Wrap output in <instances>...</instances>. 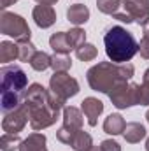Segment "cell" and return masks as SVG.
<instances>
[{
  "instance_id": "cell-1",
  "label": "cell",
  "mask_w": 149,
  "mask_h": 151,
  "mask_svg": "<svg viewBox=\"0 0 149 151\" xmlns=\"http://www.w3.org/2000/svg\"><path fill=\"white\" fill-rule=\"evenodd\" d=\"M63 104V99L54 95L51 90H46L39 83H34L25 91V106L28 109L30 127L34 130H44L54 125L60 118Z\"/></svg>"
},
{
  "instance_id": "cell-2",
  "label": "cell",
  "mask_w": 149,
  "mask_h": 151,
  "mask_svg": "<svg viewBox=\"0 0 149 151\" xmlns=\"http://www.w3.org/2000/svg\"><path fill=\"white\" fill-rule=\"evenodd\" d=\"M133 65L132 63H114V62H98L88 72L86 79L91 90L100 93H111L112 88L121 81H130L133 77Z\"/></svg>"
},
{
  "instance_id": "cell-3",
  "label": "cell",
  "mask_w": 149,
  "mask_h": 151,
  "mask_svg": "<svg viewBox=\"0 0 149 151\" xmlns=\"http://www.w3.org/2000/svg\"><path fill=\"white\" fill-rule=\"evenodd\" d=\"M104 44H105V53L109 60L114 63H128L139 51V44L133 34L119 25L111 27L105 32Z\"/></svg>"
},
{
  "instance_id": "cell-4",
  "label": "cell",
  "mask_w": 149,
  "mask_h": 151,
  "mask_svg": "<svg viewBox=\"0 0 149 151\" xmlns=\"http://www.w3.org/2000/svg\"><path fill=\"white\" fill-rule=\"evenodd\" d=\"M0 32L4 35H9L14 40H18V44L27 42L32 37L30 27L25 21V18L19 14H14V12H7V11H4L0 14Z\"/></svg>"
},
{
  "instance_id": "cell-5",
  "label": "cell",
  "mask_w": 149,
  "mask_h": 151,
  "mask_svg": "<svg viewBox=\"0 0 149 151\" xmlns=\"http://www.w3.org/2000/svg\"><path fill=\"white\" fill-rule=\"evenodd\" d=\"M81 128H82V113L74 106L63 107V125L56 132V139L63 144H70L74 135Z\"/></svg>"
},
{
  "instance_id": "cell-6",
  "label": "cell",
  "mask_w": 149,
  "mask_h": 151,
  "mask_svg": "<svg viewBox=\"0 0 149 151\" xmlns=\"http://www.w3.org/2000/svg\"><path fill=\"white\" fill-rule=\"evenodd\" d=\"M109 99H111L112 106H116L117 109H126V107L137 106L139 104V84L121 81L112 88V91L109 93Z\"/></svg>"
},
{
  "instance_id": "cell-7",
  "label": "cell",
  "mask_w": 149,
  "mask_h": 151,
  "mask_svg": "<svg viewBox=\"0 0 149 151\" xmlns=\"http://www.w3.org/2000/svg\"><path fill=\"white\" fill-rule=\"evenodd\" d=\"M49 90L60 99L67 100L79 93V83L67 72H54L49 79Z\"/></svg>"
},
{
  "instance_id": "cell-8",
  "label": "cell",
  "mask_w": 149,
  "mask_h": 151,
  "mask_svg": "<svg viewBox=\"0 0 149 151\" xmlns=\"http://www.w3.org/2000/svg\"><path fill=\"white\" fill-rule=\"evenodd\" d=\"M0 76H2V91H18V93L27 91L28 79L19 67H16V65L2 67Z\"/></svg>"
},
{
  "instance_id": "cell-9",
  "label": "cell",
  "mask_w": 149,
  "mask_h": 151,
  "mask_svg": "<svg viewBox=\"0 0 149 151\" xmlns=\"http://www.w3.org/2000/svg\"><path fill=\"white\" fill-rule=\"evenodd\" d=\"M28 119H30L28 118V109L23 102V106H19L18 109H14V111H11V113H7L4 116L2 130L5 134H19L25 128V125L28 123Z\"/></svg>"
},
{
  "instance_id": "cell-10",
  "label": "cell",
  "mask_w": 149,
  "mask_h": 151,
  "mask_svg": "<svg viewBox=\"0 0 149 151\" xmlns=\"http://www.w3.org/2000/svg\"><path fill=\"white\" fill-rule=\"evenodd\" d=\"M123 7L139 25L144 27L149 23V0H125Z\"/></svg>"
},
{
  "instance_id": "cell-11",
  "label": "cell",
  "mask_w": 149,
  "mask_h": 151,
  "mask_svg": "<svg viewBox=\"0 0 149 151\" xmlns=\"http://www.w3.org/2000/svg\"><path fill=\"white\" fill-rule=\"evenodd\" d=\"M81 111L84 113V116L88 118V123L90 127H95L97 121H98V116L104 111V104L95 99V97H86L82 102H81Z\"/></svg>"
},
{
  "instance_id": "cell-12",
  "label": "cell",
  "mask_w": 149,
  "mask_h": 151,
  "mask_svg": "<svg viewBox=\"0 0 149 151\" xmlns=\"http://www.w3.org/2000/svg\"><path fill=\"white\" fill-rule=\"evenodd\" d=\"M34 19H35V25L40 27V28H49L51 25H54L56 21V12L51 5L47 4H40V5H35L34 12H32Z\"/></svg>"
},
{
  "instance_id": "cell-13",
  "label": "cell",
  "mask_w": 149,
  "mask_h": 151,
  "mask_svg": "<svg viewBox=\"0 0 149 151\" xmlns=\"http://www.w3.org/2000/svg\"><path fill=\"white\" fill-rule=\"evenodd\" d=\"M25 102V93H18V91H2V99H0V109L2 113L7 114L14 109H18L19 106H23Z\"/></svg>"
},
{
  "instance_id": "cell-14",
  "label": "cell",
  "mask_w": 149,
  "mask_h": 151,
  "mask_svg": "<svg viewBox=\"0 0 149 151\" xmlns=\"http://www.w3.org/2000/svg\"><path fill=\"white\" fill-rule=\"evenodd\" d=\"M67 19L72 25L79 27V25H82L90 19V9L84 4H74L67 9Z\"/></svg>"
},
{
  "instance_id": "cell-15",
  "label": "cell",
  "mask_w": 149,
  "mask_h": 151,
  "mask_svg": "<svg viewBox=\"0 0 149 151\" xmlns=\"http://www.w3.org/2000/svg\"><path fill=\"white\" fill-rule=\"evenodd\" d=\"M123 137H125L126 142L137 144V142H140V141L146 137V128H144V125H140V123H137V121L126 123V127H125V130H123Z\"/></svg>"
},
{
  "instance_id": "cell-16",
  "label": "cell",
  "mask_w": 149,
  "mask_h": 151,
  "mask_svg": "<svg viewBox=\"0 0 149 151\" xmlns=\"http://www.w3.org/2000/svg\"><path fill=\"white\" fill-rule=\"evenodd\" d=\"M19 151H47L44 134H30L19 146Z\"/></svg>"
},
{
  "instance_id": "cell-17",
  "label": "cell",
  "mask_w": 149,
  "mask_h": 151,
  "mask_svg": "<svg viewBox=\"0 0 149 151\" xmlns=\"http://www.w3.org/2000/svg\"><path fill=\"white\" fill-rule=\"evenodd\" d=\"M49 46L53 47L54 53H62V55H69L72 51V46L69 42L67 32H56L49 37Z\"/></svg>"
},
{
  "instance_id": "cell-18",
  "label": "cell",
  "mask_w": 149,
  "mask_h": 151,
  "mask_svg": "<svg viewBox=\"0 0 149 151\" xmlns=\"http://www.w3.org/2000/svg\"><path fill=\"white\" fill-rule=\"evenodd\" d=\"M125 127H126V123H125V119H123L121 114H109L105 118V121H104V132L109 134V135H119V134H123Z\"/></svg>"
},
{
  "instance_id": "cell-19",
  "label": "cell",
  "mask_w": 149,
  "mask_h": 151,
  "mask_svg": "<svg viewBox=\"0 0 149 151\" xmlns=\"http://www.w3.org/2000/svg\"><path fill=\"white\" fill-rule=\"evenodd\" d=\"M16 58H19V46L11 42V40L0 42V62L9 63V62H12Z\"/></svg>"
},
{
  "instance_id": "cell-20",
  "label": "cell",
  "mask_w": 149,
  "mask_h": 151,
  "mask_svg": "<svg viewBox=\"0 0 149 151\" xmlns=\"http://www.w3.org/2000/svg\"><path fill=\"white\" fill-rule=\"evenodd\" d=\"M70 146H72L74 151H90L91 148H93V139H91V135H90L88 132L79 130V132L74 135Z\"/></svg>"
},
{
  "instance_id": "cell-21",
  "label": "cell",
  "mask_w": 149,
  "mask_h": 151,
  "mask_svg": "<svg viewBox=\"0 0 149 151\" xmlns=\"http://www.w3.org/2000/svg\"><path fill=\"white\" fill-rule=\"evenodd\" d=\"M51 67L54 72H67L72 67V60L69 55H62V53H54L51 56Z\"/></svg>"
},
{
  "instance_id": "cell-22",
  "label": "cell",
  "mask_w": 149,
  "mask_h": 151,
  "mask_svg": "<svg viewBox=\"0 0 149 151\" xmlns=\"http://www.w3.org/2000/svg\"><path fill=\"white\" fill-rule=\"evenodd\" d=\"M30 65H32L34 70H37V72H44L46 69L51 67V56H49L47 53H44V51H37L35 56L32 58Z\"/></svg>"
},
{
  "instance_id": "cell-23",
  "label": "cell",
  "mask_w": 149,
  "mask_h": 151,
  "mask_svg": "<svg viewBox=\"0 0 149 151\" xmlns=\"http://www.w3.org/2000/svg\"><path fill=\"white\" fill-rule=\"evenodd\" d=\"M21 139L18 137V134H4L0 139V150L2 151H14L19 150L21 146Z\"/></svg>"
},
{
  "instance_id": "cell-24",
  "label": "cell",
  "mask_w": 149,
  "mask_h": 151,
  "mask_svg": "<svg viewBox=\"0 0 149 151\" xmlns=\"http://www.w3.org/2000/svg\"><path fill=\"white\" fill-rule=\"evenodd\" d=\"M97 47L93 46V44H90V42H84V44H81L77 49H75V56L81 60V62H90V60H93V58H97Z\"/></svg>"
},
{
  "instance_id": "cell-25",
  "label": "cell",
  "mask_w": 149,
  "mask_h": 151,
  "mask_svg": "<svg viewBox=\"0 0 149 151\" xmlns=\"http://www.w3.org/2000/svg\"><path fill=\"white\" fill-rule=\"evenodd\" d=\"M121 5H123L121 0H97L98 11L104 12V14H111V16H114L116 12H119Z\"/></svg>"
},
{
  "instance_id": "cell-26",
  "label": "cell",
  "mask_w": 149,
  "mask_h": 151,
  "mask_svg": "<svg viewBox=\"0 0 149 151\" xmlns=\"http://www.w3.org/2000/svg\"><path fill=\"white\" fill-rule=\"evenodd\" d=\"M67 37H69V42H70L72 49H77L81 44L86 42V32H84L82 28L75 27V28H70V30L67 32Z\"/></svg>"
},
{
  "instance_id": "cell-27",
  "label": "cell",
  "mask_w": 149,
  "mask_h": 151,
  "mask_svg": "<svg viewBox=\"0 0 149 151\" xmlns=\"http://www.w3.org/2000/svg\"><path fill=\"white\" fill-rule=\"evenodd\" d=\"M19 46V58L18 60H21V62H32V58L35 56V53H37V49H35V46L30 42V40H27V42H19L18 44Z\"/></svg>"
},
{
  "instance_id": "cell-28",
  "label": "cell",
  "mask_w": 149,
  "mask_h": 151,
  "mask_svg": "<svg viewBox=\"0 0 149 151\" xmlns=\"http://www.w3.org/2000/svg\"><path fill=\"white\" fill-rule=\"evenodd\" d=\"M139 106H149V69L144 72L142 84H139Z\"/></svg>"
},
{
  "instance_id": "cell-29",
  "label": "cell",
  "mask_w": 149,
  "mask_h": 151,
  "mask_svg": "<svg viewBox=\"0 0 149 151\" xmlns=\"http://www.w3.org/2000/svg\"><path fill=\"white\" fill-rule=\"evenodd\" d=\"M100 148H102V151H121V146H119L116 141H112V139H105V141H102Z\"/></svg>"
},
{
  "instance_id": "cell-30",
  "label": "cell",
  "mask_w": 149,
  "mask_h": 151,
  "mask_svg": "<svg viewBox=\"0 0 149 151\" xmlns=\"http://www.w3.org/2000/svg\"><path fill=\"white\" fill-rule=\"evenodd\" d=\"M139 53L142 58L149 60V39L148 37H142V40L139 42Z\"/></svg>"
},
{
  "instance_id": "cell-31",
  "label": "cell",
  "mask_w": 149,
  "mask_h": 151,
  "mask_svg": "<svg viewBox=\"0 0 149 151\" xmlns=\"http://www.w3.org/2000/svg\"><path fill=\"white\" fill-rule=\"evenodd\" d=\"M114 18L119 19V21H123V23H132V21H133V18H132L128 12H116Z\"/></svg>"
},
{
  "instance_id": "cell-32",
  "label": "cell",
  "mask_w": 149,
  "mask_h": 151,
  "mask_svg": "<svg viewBox=\"0 0 149 151\" xmlns=\"http://www.w3.org/2000/svg\"><path fill=\"white\" fill-rule=\"evenodd\" d=\"M14 2H18V0H0V7H2V9H7V7L12 5Z\"/></svg>"
},
{
  "instance_id": "cell-33",
  "label": "cell",
  "mask_w": 149,
  "mask_h": 151,
  "mask_svg": "<svg viewBox=\"0 0 149 151\" xmlns=\"http://www.w3.org/2000/svg\"><path fill=\"white\" fill-rule=\"evenodd\" d=\"M37 2H40V4H47V5H53V4H56L58 0H37Z\"/></svg>"
},
{
  "instance_id": "cell-34",
  "label": "cell",
  "mask_w": 149,
  "mask_h": 151,
  "mask_svg": "<svg viewBox=\"0 0 149 151\" xmlns=\"http://www.w3.org/2000/svg\"><path fill=\"white\" fill-rule=\"evenodd\" d=\"M144 37L149 39V23L148 25H144Z\"/></svg>"
},
{
  "instance_id": "cell-35",
  "label": "cell",
  "mask_w": 149,
  "mask_h": 151,
  "mask_svg": "<svg viewBox=\"0 0 149 151\" xmlns=\"http://www.w3.org/2000/svg\"><path fill=\"white\" fill-rule=\"evenodd\" d=\"M90 151H102V148H100V146H93Z\"/></svg>"
},
{
  "instance_id": "cell-36",
  "label": "cell",
  "mask_w": 149,
  "mask_h": 151,
  "mask_svg": "<svg viewBox=\"0 0 149 151\" xmlns=\"http://www.w3.org/2000/svg\"><path fill=\"white\" fill-rule=\"evenodd\" d=\"M146 151H149V139L146 141Z\"/></svg>"
},
{
  "instance_id": "cell-37",
  "label": "cell",
  "mask_w": 149,
  "mask_h": 151,
  "mask_svg": "<svg viewBox=\"0 0 149 151\" xmlns=\"http://www.w3.org/2000/svg\"><path fill=\"white\" fill-rule=\"evenodd\" d=\"M146 119H148V121H149V111H148V113H146Z\"/></svg>"
}]
</instances>
